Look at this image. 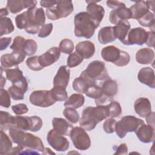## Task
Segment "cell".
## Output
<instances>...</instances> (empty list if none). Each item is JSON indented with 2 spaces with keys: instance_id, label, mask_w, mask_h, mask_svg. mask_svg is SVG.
Returning a JSON list of instances; mask_svg holds the SVG:
<instances>
[{
  "instance_id": "59",
  "label": "cell",
  "mask_w": 155,
  "mask_h": 155,
  "mask_svg": "<svg viewBox=\"0 0 155 155\" xmlns=\"http://www.w3.org/2000/svg\"><path fill=\"white\" fill-rule=\"evenodd\" d=\"M42 154H55V153L54 152H53L51 149L48 148H44Z\"/></svg>"
},
{
  "instance_id": "34",
  "label": "cell",
  "mask_w": 155,
  "mask_h": 155,
  "mask_svg": "<svg viewBox=\"0 0 155 155\" xmlns=\"http://www.w3.org/2000/svg\"><path fill=\"white\" fill-rule=\"evenodd\" d=\"M0 29L1 36L8 35L13 32L15 30L13 22L10 18L4 17L0 19Z\"/></svg>"
},
{
  "instance_id": "38",
  "label": "cell",
  "mask_w": 155,
  "mask_h": 155,
  "mask_svg": "<svg viewBox=\"0 0 155 155\" xmlns=\"http://www.w3.org/2000/svg\"><path fill=\"white\" fill-rule=\"evenodd\" d=\"M14 120V116L10 114L9 113L1 111H0V125L1 129L4 128H10L13 126V122Z\"/></svg>"
},
{
  "instance_id": "35",
  "label": "cell",
  "mask_w": 155,
  "mask_h": 155,
  "mask_svg": "<svg viewBox=\"0 0 155 155\" xmlns=\"http://www.w3.org/2000/svg\"><path fill=\"white\" fill-rule=\"evenodd\" d=\"M52 98L56 101H64L68 97L66 88L60 87H54L50 90Z\"/></svg>"
},
{
  "instance_id": "44",
  "label": "cell",
  "mask_w": 155,
  "mask_h": 155,
  "mask_svg": "<svg viewBox=\"0 0 155 155\" xmlns=\"http://www.w3.org/2000/svg\"><path fill=\"white\" fill-rule=\"evenodd\" d=\"M25 40H26L25 38H24L22 36H16L13 40V43L10 45V48L14 51L23 52V49H24Z\"/></svg>"
},
{
  "instance_id": "40",
  "label": "cell",
  "mask_w": 155,
  "mask_h": 155,
  "mask_svg": "<svg viewBox=\"0 0 155 155\" xmlns=\"http://www.w3.org/2000/svg\"><path fill=\"white\" fill-rule=\"evenodd\" d=\"M109 111L110 117H117L122 113V107L120 104L116 101H111L107 105Z\"/></svg>"
},
{
  "instance_id": "55",
  "label": "cell",
  "mask_w": 155,
  "mask_h": 155,
  "mask_svg": "<svg viewBox=\"0 0 155 155\" xmlns=\"http://www.w3.org/2000/svg\"><path fill=\"white\" fill-rule=\"evenodd\" d=\"M57 2L58 1H41L40 4L41 7L48 8L54 6L56 4Z\"/></svg>"
},
{
  "instance_id": "33",
  "label": "cell",
  "mask_w": 155,
  "mask_h": 155,
  "mask_svg": "<svg viewBox=\"0 0 155 155\" xmlns=\"http://www.w3.org/2000/svg\"><path fill=\"white\" fill-rule=\"evenodd\" d=\"M91 84H91L86 79L82 78V76H79L74 79L72 84V87L75 91L80 94H83L85 93L87 88Z\"/></svg>"
},
{
  "instance_id": "43",
  "label": "cell",
  "mask_w": 155,
  "mask_h": 155,
  "mask_svg": "<svg viewBox=\"0 0 155 155\" xmlns=\"http://www.w3.org/2000/svg\"><path fill=\"white\" fill-rule=\"evenodd\" d=\"M59 48L63 53L71 54L74 50V44L71 40L65 38L60 42Z\"/></svg>"
},
{
  "instance_id": "6",
  "label": "cell",
  "mask_w": 155,
  "mask_h": 155,
  "mask_svg": "<svg viewBox=\"0 0 155 155\" xmlns=\"http://www.w3.org/2000/svg\"><path fill=\"white\" fill-rule=\"evenodd\" d=\"M143 124L145 123L142 119L134 116H125L120 120L116 122L114 131L119 138L123 139L127 133L135 132Z\"/></svg>"
},
{
  "instance_id": "22",
  "label": "cell",
  "mask_w": 155,
  "mask_h": 155,
  "mask_svg": "<svg viewBox=\"0 0 155 155\" xmlns=\"http://www.w3.org/2000/svg\"><path fill=\"white\" fill-rule=\"evenodd\" d=\"M137 79L140 83L151 88H155L154 71L151 67H147L141 68L138 73Z\"/></svg>"
},
{
  "instance_id": "8",
  "label": "cell",
  "mask_w": 155,
  "mask_h": 155,
  "mask_svg": "<svg viewBox=\"0 0 155 155\" xmlns=\"http://www.w3.org/2000/svg\"><path fill=\"white\" fill-rule=\"evenodd\" d=\"M74 10L71 1H58L56 4L50 8H47L46 15L50 20H58L62 18L69 16Z\"/></svg>"
},
{
  "instance_id": "51",
  "label": "cell",
  "mask_w": 155,
  "mask_h": 155,
  "mask_svg": "<svg viewBox=\"0 0 155 155\" xmlns=\"http://www.w3.org/2000/svg\"><path fill=\"white\" fill-rule=\"evenodd\" d=\"M106 4L108 7L112 8L113 10L116 9L122 6H125V4L124 2L119 1H107Z\"/></svg>"
},
{
  "instance_id": "57",
  "label": "cell",
  "mask_w": 155,
  "mask_h": 155,
  "mask_svg": "<svg viewBox=\"0 0 155 155\" xmlns=\"http://www.w3.org/2000/svg\"><path fill=\"white\" fill-rule=\"evenodd\" d=\"M8 12L7 10V8H2L0 10V17L1 18L5 17L7 15H8Z\"/></svg>"
},
{
  "instance_id": "31",
  "label": "cell",
  "mask_w": 155,
  "mask_h": 155,
  "mask_svg": "<svg viewBox=\"0 0 155 155\" xmlns=\"http://www.w3.org/2000/svg\"><path fill=\"white\" fill-rule=\"evenodd\" d=\"M85 102V98L81 94L74 93L71 94L64 103V107L77 109L82 107Z\"/></svg>"
},
{
  "instance_id": "23",
  "label": "cell",
  "mask_w": 155,
  "mask_h": 155,
  "mask_svg": "<svg viewBox=\"0 0 155 155\" xmlns=\"http://www.w3.org/2000/svg\"><path fill=\"white\" fill-rule=\"evenodd\" d=\"M131 25L128 21H121L113 27L114 34L116 39H118L123 44H126L127 38Z\"/></svg>"
},
{
  "instance_id": "18",
  "label": "cell",
  "mask_w": 155,
  "mask_h": 155,
  "mask_svg": "<svg viewBox=\"0 0 155 155\" xmlns=\"http://www.w3.org/2000/svg\"><path fill=\"white\" fill-rule=\"evenodd\" d=\"M131 18V13L129 8L125 6L112 10L109 15L110 22L114 25L117 24L121 21H127Z\"/></svg>"
},
{
  "instance_id": "5",
  "label": "cell",
  "mask_w": 155,
  "mask_h": 155,
  "mask_svg": "<svg viewBox=\"0 0 155 155\" xmlns=\"http://www.w3.org/2000/svg\"><path fill=\"white\" fill-rule=\"evenodd\" d=\"M80 76L86 79L91 84H96L97 81H104L110 78L104 62L99 60L91 61L82 71Z\"/></svg>"
},
{
  "instance_id": "13",
  "label": "cell",
  "mask_w": 155,
  "mask_h": 155,
  "mask_svg": "<svg viewBox=\"0 0 155 155\" xmlns=\"http://www.w3.org/2000/svg\"><path fill=\"white\" fill-rule=\"evenodd\" d=\"M85 2L88 4L86 7L87 13L88 14L90 18L97 28L104 16V8L97 4L99 1H86Z\"/></svg>"
},
{
  "instance_id": "58",
  "label": "cell",
  "mask_w": 155,
  "mask_h": 155,
  "mask_svg": "<svg viewBox=\"0 0 155 155\" xmlns=\"http://www.w3.org/2000/svg\"><path fill=\"white\" fill-rule=\"evenodd\" d=\"M147 4L148 5L149 9L151 10L153 12L154 11V1H146Z\"/></svg>"
},
{
  "instance_id": "26",
  "label": "cell",
  "mask_w": 155,
  "mask_h": 155,
  "mask_svg": "<svg viewBox=\"0 0 155 155\" xmlns=\"http://www.w3.org/2000/svg\"><path fill=\"white\" fill-rule=\"evenodd\" d=\"M131 13V18L138 20L145 15L150 10L148 5L146 1H137L130 8Z\"/></svg>"
},
{
  "instance_id": "17",
  "label": "cell",
  "mask_w": 155,
  "mask_h": 155,
  "mask_svg": "<svg viewBox=\"0 0 155 155\" xmlns=\"http://www.w3.org/2000/svg\"><path fill=\"white\" fill-rule=\"evenodd\" d=\"M60 54L61 51L58 47H51L45 53L39 56L38 60L39 64L43 68L50 66L59 59Z\"/></svg>"
},
{
  "instance_id": "2",
  "label": "cell",
  "mask_w": 155,
  "mask_h": 155,
  "mask_svg": "<svg viewBox=\"0 0 155 155\" xmlns=\"http://www.w3.org/2000/svg\"><path fill=\"white\" fill-rule=\"evenodd\" d=\"M8 133L12 142L22 148L21 153L24 150H31L42 153L44 146L39 137L14 127L8 128Z\"/></svg>"
},
{
  "instance_id": "4",
  "label": "cell",
  "mask_w": 155,
  "mask_h": 155,
  "mask_svg": "<svg viewBox=\"0 0 155 155\" xmlns=\"http://www.w3.org/2000/svg\"><path fill=\"white\" fill-rule=\"evenodd\" d=\"M74 35L76 37L91 38L97 28L87 12L77 13L74 18Z\"/></svg>"
},
{
  "instance_id": "15",
  "label": "cell",
  "mask_w": 155,
  "mask_h": 155,
  "mask_svg": "<svg viewBox=\"0 0 155 155\" xmlns=\"http://www.w3.org/2000/svg\"><path fill=\"white\" fill-rule=\"evenodd\" d=\"M147 31L141 27H136L130 29L128 32L126 44L130 45H142L145 43L147 39Z\"/></svg>"
},
{
  "instance_id": "32",
  "label": "cell",
  "mask_w": 155,
  "mask_h": 155,
  "mask_svg": "<svg viewBox=\"0 0 155 155\" xmlns=\"http://www.w3.org/2000/svg\"><path fill=\"white\" fill-rule=\"evenodd\" d=\"M13 149L12 142L3 130H1V146H0V154L1 155L10 154Z\"/></svg>"
},
{
  "instance_id": "27",
  "label": "cell",
  "mask_w": 155,
  "mask_h": 155,
  "mask_svg": "<svg viewBox=\"0 0 155 155\" xmlns=\"http://www.w3.org/2000/svg\"><path fill=\"white\" fill-rule=\"evenodd\" d=\"M52 125L54 130L63 136L70 135L71 130L73 128V125L71 124L61 117H54L52 119Z\"/></svg>"
},
{
  "instance_id": "46",
  "label": "cell",
  "mask_w": 155,
  "mask_h": 155,
  "mask_svg": "<svg viewBox=\"0 0 155 155\" xmlns=\"http://www.w3.org/2000/svg\"><path fill=\"white\" fill-rule=\"evenodd\" d=\"M38 56H34L28 58L26 61L27 67L33 71H40L44 68L41 65L38 60Z\"/></svg>"
},
{
  "instance_id": "49",
  "label": "cell",
  "mask_w": 155,
  "mask_h": 155,
  "mask_svg": "<svg viewBox=\"0 0 155 155\" xmlns=\"http://www.w3.org/2000/svg\"><path fill=\"white\" fill-rule=\"evenodd\" d=\"M53 30V24L48 23L43 25L38 32V36L39 38H45L50 35Z\"/></svg>"
},
{
  "instance_id": "7",
  "label": "cell",
  "mask_w": 155,
  "mask_h": 155,
  "mask_svg": "<svg viewBox=\"0 0 155 155\" xmlns=\"http://www.w3.org/2000/svg\"><path fill=\"white\" fill-rule=\"evenodd\" d=\"M42 126V120L37 116H14L13 126L24 131L37 132Z\"/></svg>"
},
{
  "instance_id": "53",
  "label": "cell",
  "mask_w": 155,
  "mask_h": 155,
  "mask_svg": "<svg viewBox=\"0 0 155 155\" xmlns=\"http://www.w3.org/2000/svg\"><path fill=\"white\" fill-rule=\"evenodd\" d=\"M128 153V147L126 143H121L119 145L116 150L114 154H127Z\"/></svg>"
},
{
  "instance_id": "52",
  "label": "cell",
  "mask_w": 155,
  "mask_h": 155,
  "mask_svg": "<svg viewBox=\"0 0 155 155\" xmlns=\"http://www.w3.org/2000/svg\"><path fill=\"white\" fill-rule=\"evenodd\" d=\"M148 36L146 40L145 44L151 47H154V32L153 31H147Z\"/></svg>"
},
{
  "instance_id": "10",
  "label": "cell",
  "mask_w": 155,
  "mask_h": 155,
  "mask_svg": "<svg viewBox=\"0 0 155 155\" xmlns=\"http://www.w3.org/2000/svg\"><path fill=\"white\" fill-rule=\"evenodd\" d=\"M31 104L43 108L53 105L56 101L52 98L50 91L48 90H36L33 91L29 97Z\"/></svg>"
},
{
  "instance_id": "1",
  "label": "cell",
  "mask_w": 155,
  "mask_h": 155,
  "mask_svg": "<svg viewBox=\"0 0 155 155\" xmlns=\"http://www.w3.org/2000/svg\"><path fill=\"white\" fill-rule=\"evenodd\" d=\"M45 22V15L42 8H31L18 15L15 18L16 27L25 29L27 33H37Z\"/></svg>"
},
{
  "instance_id": "20",
  "label": "cell",
  "mask_w": 155,
  "mask_h": 155,
  "mask_svg": "<svg viewBox=\"0 0 155 155\" xmlns=\"http://www.w3.org/2000/svg\"><path fill=\"white\" fill-rule=\"evenodd\" d=\"M70 74V70L67 65L61 66L53 79V86L66 88L69 82Z\"/></svg>"
},
{
  "instance_id": "47",
  "label": "cell",
  "mask_w": 155,
  "mask_h": 155,
  "mask_svg": "<svg viewBox=\"0 0 155 155\" xmlns=\"http://www.w3.org/2000/svg\"><path fill=\"white\" fill-rule=\"evenodd\" d=\"M10 96L8 91L3 88L0 90V105L5 108H8L11 105Z\"/></svg>"
},
{
  "instance_id": "37",
  "label": "cell",
  "mask_w": 155,
  "mask_h": 155,
  "mask_svg": "<svg viewBox=\"0 0 155 155\" xmlns=\"http://www.w3.org/2000/svg\"><path fill=\"white\" fill-rule=\"evenodd\" d=\"M138 22L140 25L143 27H147L152 28L151 31H154V13L149 11L142 18L137 20Z\"/></svg>"
},
{
  "instance_id": "30",
  "label": "cell",
  "mask_w": 155,
  "mask_h": 155,
  "mask_svg": "<svg viewBox=\"0 0 155 155\" xmlns=\"http://www.w3.org/2000/svg\"><path fill=\"white\" fill-rule=\"evenodd\" d=\"M101 88L104 94L107 97L113 98L117 94L118 85L116 81L109 78L102 82Z\"/></svg>"
},
{
  "instance_id": "45",
  "label": "cell",
  "mask_w": 155,
  "mask_h": 155,
  "mask_svg": "<svg viewBox=\"0 0 155 155\" xmlns=\"http://www.w3.org/2000/svg\"><path fill=\"white\" fill-rule=\"evenodd\" d=\"M83 59H84L76 52L71 53V54H70L69 56L67 58V64L68 67H75L81 64V63L83 61Z\"/></svg>"
},
{
  "instance_id": "21",
  "label": "cell",
  "mask_w": 155,
  "mask_h": 155,
  "mask_svg": "<svg viewBox=\"0 0 155 155\" xmlns=\"http://www.w3.org/2000/svg\"><path fill=\"white\" fill-rule=\"evenodd\" d=\"M135 133L139 140L145 143L153 142L154 140V128L145 124L140 125Z\"/></svg>"
},
{
  "instance_id": "60",
  "label": "cell",
  "mask_w": 155,
  "mask_h": 155,
  "mask_svg": "<svg viewBox=\"0 0 155 155\" xmlns=\"http://www.w3.org/2000/svg\"><path fill=\"white\" fill-rule=\"evenodd\" d=\"M5 82H6V80L2 76V74H1V88H3V86L5 84Z\"/></svg>"
},
{
  "instance_id": "48",
  "label": "cell",
  "mask_w": 155,
  "mask_h": 155,
  "mask_svg": "<svg viewBox=\"0 0 155 155\" xmlns=\"http://www.w3.org/2000/svg\"><path fill=\"white\" fill-rule=\"evenodd\" d=\"M116 124V120L113 117H110L106 119V120L104 122V124H103V129L104 131L108 134H111L114 133Z\"/></svg>"
},
{
  "instance_id": "29",
  "label": "cell",
  "mask_w": 155,
  "mask_h": 155,
  "mask_svg": "<svg viewBox=\"0 0 155 155\" xmlns=\"http://www.w3.org/2000/svg\"><path fill=\"white\" fill-rule=\"evenodd\" d=\"M97 38L98 41L102 44H106L114 41L116 38L114 34L113 27L107 26L100 29L98 32Z\"/></svg>"
},
{
  "instance_id": "16",
  "label": "cell",
  "mask_w": 155,
  "mask_h": 155,
  "mask_svg": "<svg viewBox=\"0 0 155 155\" xmlns=\"http://www.w3.org/2000/svg\"><path fill=\"white\" fill-rule=\"evenodd\" d=\"M37 1L34 0H10L7 2V8L13 14L21 12L24 8L36 7Z\"/></svg>"
},
{
  "instance_id": "12",
  "label": "cell",
  "mask_w": 155,
  "mask_h": 155,
  "mask_svg": "<svg viewBox=\"0 0 155 155\" xmlns=\"http://www.w3.org/2000/svg\"><path fill=\"white\" fill-rule=\"evenodd\" d=\"M6 78L13 85L22 88L25 93L28 89V82L25 77L23 75L22 71L18 67L14 68L5 69Z\"/></svg>"
},
{
  "instance_id": "42",
  "label": "cell",
  "mask_w": 155,
  "mask_h": 155,
  "mask_svg": "<svg viewBox=\"0 0 155 155\" xmlns=\"http://www.w3.org/2000/svg\"><path fill=\"white\" fill-rule=\"evenodd\" d=\"M38 49V45L35 41L33 39H26L23 49V52L26 56L34 54Z\"/></svg>"
},
{
  "instance_id": "3",
  "label": "cell",
  "mask_w": 155,
  "mask_h": 155,
  "mask_svg": "<svg viewBox=\"0 0 155 155\" xmlns=\"http://www.w3.org/2000/svg\"><path fill=\"white\" fill-rule=\"evenodd\" d=\"M108 117L109 111L107 105L89 106L84 109L79 120V125L85 130L91 131L98 123Z\"/></svg>"
},
{
  "instance_id": "36",
  "label": "cell",
  "mask_w": 155,
  "mask_h": 155,
  "mask_svg": "<svg viewBox=\"0 0 155 155\" xmlns=\"http://www.w3.org/2000/svg\"><path fill=\"white\" fill-rule=\"evenodd\" d=\"M85 94L87 97L94 99V101L99 99L104 94L101 87L97 85L96 84L90 85Z\"/></svg>"
},
{
  "instance_id": "41",
  "label": "cell",
  "mask_w": 155,
  "mask_h": 155,
  "mask_svg": "<svg viewBox=\"0 0 155 155\" xmlns=\"http://www.w3.org/2000/svg\"><path fill=\"white\" fill-rule=\"evenodd\" d=\"M8 92L11 98L15 101L22 100L25 91L20 87L16 85H12L8 88Z\"/></svg>"
},
{
  "instance_id": "28",
  "label": "cell",
  "mask_w": 155,
  "mask_h": 155,
  "mask_svg": "<svg viewBox=\"0 0 155 155\" xmlns=\"http://www.w3.org/2000/svg\"><path fill=\"white\" fill-rule=\"evenodd\" d=\"M154 51L150 48H143L139 50L136 54V60L140 64H149L153 62Z\"/></svg>"
},
{
  "instance_id": "24",
  "label": "cell",
  "mask_w": 155,
  "mask_h": 155,
  "mask_svg": "<svg viewBox=\"0 0 155 155\" xmlns=\"http://www.w3.org/2000/svg\"><path fill=\"white\" fill-rule=\"evenodd\" d=\"M76 52L83 59H88L94 55L95 53V46L90 41H82L76 45Z\"/></svg>"
},
{
  "instance_id": "14",
  "label": "cell",
  "mask_w": 155,
  "mask_h": 155,
  "mask_svg": "<svg viewBox=\"0 0 155 155\" xmlns=\"http://www.w3.org/2000/svg\"><path fill=\"white\" fill-rule=\"evenodd\" d=\"M25 56L22 51H14L12 53L3 54L1 58V67L5 69L18 67V65L24 61Z\"/></svg>"
},
{
  "instance_id": "11",
  "label": "cell",
  "mask_w": 155,
  "mask_h": 155,
  "mask_svg": "<svg viewBox=\"0 0 155 155\" xmlns=\"http://www.w3.org/2000/svg\"><path fill=\"white\" fill-rule=\"evenodd\" d=\"M47 140L48 144L56 151L63 152L69 148V142L63 135L58 133L55 130L51 129L47 134Z\"/></svg>"
},
{
  "instance_id": "54",
  "label": "cell",
  "mask_w": 155,
  "mask_h": 155,
  "mask_svg": "<svg viewBox=\"0 0 155 155\" xmlns=\"http://www.w3.org/2000/svg\"><path fill=\"white\" fill-rule=\"evenodd\" d=\"M12 41L11 37L1 38V50H4L7 48V47L10 45Z\"/></svg>"
},
{
  "instance_id": "50",
  "label": "cell",
  "mask_w": 155,
  "mask_h": 155,
  "mask_svg": "<svg viewBox=\"0 0 155 155\" xmlns=\"http://www.w3.org/2000/svg\"><path fill=\"white\" fill-rule=\"evenodd\" d=\"M12 110L13 113L16 115H22L24 114H26L28 108L26 104H18L12 107Z\"/></svg>"
},
{
  "instance_id": "56",
  "label": "cell",
  "mask_w": 155,
  "mask_h": 155,
  "mask_svg": "<svg viewBox=\"0 0 155 155\" xmlns=\"http://www.w3.org/2000/svg\"><path fill=\"white\" fill-rule=\"evenodd\" d=\"M145 118L148 125L154 128V112L151 111L148 116L145 117Z\"/></svg>"
},
{
  "instance_id": "25",
  "label": "cell",
  "mask_w": 155,
  "mask_h": 155,
  "mask_svg": "<svg viewBox=\"0 0 155 155\" xmlns=\"http://www.w3.org/2000/svg\"><path fill=\"white\" fill-rule=\"evenodd\" d=\"M135 112L141 117H145L151 112V105L148 98L140 97L134 104Z\"/></svg>"
},
{
  "instance_id": "19",
  "label": "cell",
  "mask_w": 155,
  "mask_h": 155,
  "mask_svg": "<svg viewBox=\"0 0 155 155\" xmlns=\"http://www.w3.org/2000/svg\"><path fill=\"white\" fill-rule=\"evenodd\" d=\"M122 50H119L114 45H108L105 47L101 50V56L103 59L107 62H110L117 65L122 55Z\"/></svg>"
},
{
  "instance_id": "9",
  "label": "cell",
  "mask_w": 155,
  "mask_h": 155,
  "mask_svg": "<svg viewBox=\"0 0 155 155\" xmlns=\"http://www.w3.org/2000/svg\"><path fill=\"white\" fill-rule=\"evenodd\" d=\"M70 137L74 147L79 150H87L91 146L90 137L82 127H73L70 133Z\"/></svg>"
},
{
  "instance_id": "39",
  "label": "cell",
  "mask_w": 155,
  "mask_h": 155,
  "mask_svg": "<svg viewBox=\"0 0 155 155\" xmlns=\"http://www.w3.org/2000/svg\"><path fill=\"white\" fill-rule=\"evenodd\" d=\"M63 114L68 121L73 124H76L79 120V115L76 109L66 107L63 111Z\"/></svg>"
}]
</instances>
